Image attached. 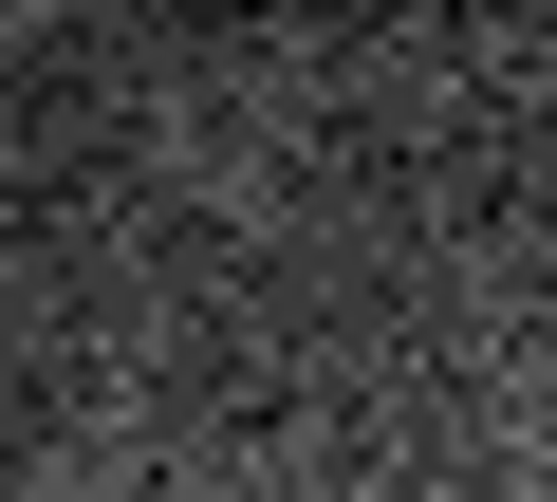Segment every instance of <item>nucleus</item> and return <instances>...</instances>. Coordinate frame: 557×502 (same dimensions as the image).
Returning a JSON list of instances; mask_svg holds the SVG:
<instances>
[]
</instances>
